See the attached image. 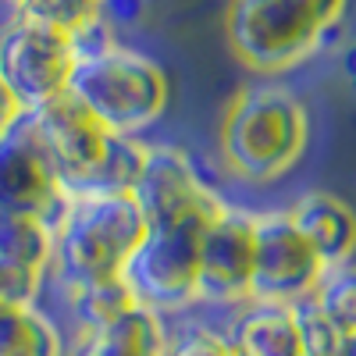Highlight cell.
I'll return each instance as SVG.
<instances>
[{"label": "cell", "mask_w": 356, "mask_h": 356, "mask_svg": "<svg viewBox=\"0 0 356 356\" xmlns=\"http://www.w3.org/2000/svg\"><path fill=\"white\" fill-rule=\"evenodd\" d=\"M253 257H257V214L239 207L225 211L207 225L200 243L196 303L239 307L253 296Z\"/></svg>", "instance_id": "11"}, {"label": "cell", "mask_w": 356, "mask_h": 356, "mask_svg": "<svg viewBox=\"0 0 356 356\" xmlns=\"http://www.w3.org/2000/svg\"><path fill=\"white\" fill-rule=\"evenodd\" d=\"M339 65H342V75H346L349 89H353V93H356V43H349V47L342 50V57H339Z\"/></svg>", "instance_id": "22"}, {"label": "cell", "mask_w": 356, "mask_h": 356, "mask_svg": "<svg viewBox=\"0 0 356 356\" xmlns=\"http://www.w3.org/2000/svg\"><path fill=\"white\" fill-rule=\"evenodd\" d=\"M310 139V118L285 86L260 82L239 89L221 114L218 154L232 178L246 186H271L300 164Z\"/></svg>", "instance_id": "1"}, {"label": "cell", "mask_w": 356, "mask_h": 356, "mask_svg": "<svg viewBox=\"0 0 356 356\" xmlns=\"http://www.w3.org/2000/svg\"><path fill=\"white\" fill-rule=\"evenodd\" d=\"M168 339V324L161 314L132 307L118 321L97 332H79L68 346V356H161Z\"/></svg>", "instance_id": "15"}, {"label": "cell", "mask_w": 356, "mask_h": 356, "mask_svg": "<svg viewBox=\"0 0 356 356\" xmlns=\"http://www.w3.org/2000/svg\"><path fill=\"white\" fill-rule=\"evenodd\" d=\"M292 225L303 232V239L328 267L349 264L356 257V207L335 193H303L289 207Z\"/></svg>", "instance_id": "13"}, {"label": "cell", "mask_w": 356, "mask_h": 356, "mask_svg": "<svg viewBox=\"0 0 356 356\" xmlns=\"http://www.w3.org/2000/svg\"><path fill=\"white\" fill-rule=\"evenodd\" d=\"M335 356H356V332H349V335L342 339V346H339Z\"/></svg>", "instance_id": "23"}, {"label": "cell", "mask_w": 356, "mask_h": 356, "mask_svg": "<svg viewBox=\"0 0 356 356\" xmlns=\"http://www.w3.org/2000/svg\"><path fill=\"white\" fill-rule=\"evenodd\" d=\"M54 225L0 211V300L40 303L50 282Z\"/></svg>", "instance_id": "12"}, {"label": "cell", "mask_w": 356, "mask_h": 356, "mask_svg": "<svg viewBox=\"0 0 356 356\" xmlns=\"http://www.w3.org/2000/svg\"><path fill=\"white\" fill-rule=\"evenodd\" d=\"M307 303H314L339 332H356V260L328 267Z\"/></svg>", "instance_id": "17"}, {"label": "cell", "mask_w": 356, "mask_h": 356, "mask_svg": "<svg viewBox=\"0 0 356 356\" xmlns=\"http://www.w3.org/2000/svg\"><path fill=\"white\" fill-rule=\"evenodd\" d=\"M0 356H68V342L40 303L0 300Z\"/></svg>", "instance_id": "16"}, {"label": "cell", "mask_w": 356, "mask_h": 356, "mask_svg": "<svg viewBox=\"0 0 356 356\" xmlns=\"http://www.w3.org/2000/svg\"><path fill=\"white\" fill-rule=\"evenodd\" d=\"M11 4H15V0H11Z\"/></svg>", "instance_id": "24"}, {"label": "cell", "mask_w": 356, "mask_h": 356, "mask_svg": "<svg viewBox=\"0 0 356 356\" xmlns=\"http://www.w3.org/2000/svg\"><path fill=\"white\" fill-rule=\"evenodd\" d=\"M132 196L150 228L186 218H218L228 207L218 189H211V182L196 171L193 157L182 146L168 143L146 146V161L132 186Z\"/></svg>", "instance_id": "8"}, {"label": "cell", "mask_w": 356, "mask_h": 356, "mask_svg": "<svg viewBox=\"0 0 356 356\" xmlns=\"http://www.w3.org/2000/svg\"><path fill=\"white\" fill-rule=\"evenodd\" d=\"M79 61V43L40 22L11 18L0 29V82L11 89L25 114L68 93Z\"/></svg>", "instance_id": "7"}, {"label": "cell", "mask_w": 356, "mask_h": 356, "mask_svg": "<svg viewBox=\"0 0 356 356\" xmlns=\"http://www.w3.org/2000/svg\"><path fill=\"white\" fill-rule=\"evenodd\" d=\"M300 335H303V356H335L346 339V332H339L314 303H300Z\"/></svg>", "instance_id": "20"}, {"label": "cell", "mask_w": 356, "mask_h": 356, "mask_svg": "<svg viewBox=\"0 0 356 356\" xmlns=\"http://www.w3.org/2000/svg\"><path fill=\"white\" fill-rule=\"evenodd\" d=\"M346 4L349 0H232L225 36L246 68L278 75L342 33Z\"/></svg>", "instance_id": "5"}, {"label": "cell", "mask_w": 356, "mask_h": 356, "mask_svg": "<svg viewBox=\"0 0 356 356\" xmlns=\"http://www.w3.org/2000/svg\"><path fill=\"white\" fill-rule=\"evenodd\" d=\"M228 342L235 356H303L300 307L246 300L228 324Z\"/></svg>", "instance_id": "14"}, {"label": "cell", "mask_w": 356, "mask_h": 356, "mask_svg": "<svg viewBox=\"0 0 356 356\" xmlns=\"http://www.w3.org/2000/svg\"><path fill=\"white\" fill-rule=\"evenodd\" d=\"M143 8H146V0H100V22L114 33V29H122V25L139 22Z\"/></svg>", "instance_id": "21"}, {"label": "cell", "mask_w": 356, "mask_h": 356, "mask_svg": "<svg viewBox=\"0 0 356 356\" xmlns=\"http://www.w3.org/2000/svg\"><path fill=\"white\" fill-rule=\"evenodd\" d=\"M29 118L68 196L132 193L150 143L111 132L72 93L50 100Z\"/></svg>", "instance_id": "4"}, {"label": "cell", "mask_w": 356, "mask_h": 356, "mask_svg": "<svg viewBox=\"0 0 356 356\" xmlns=\"http://www.w3.org/2000/svg\"><path fill=\"white\" fill-rule=\"evenodd\" d=\"M324 264L303 239V232L292 225L289 211L257 214V257H253V296L250 300L267 303H307Z\"/></svg>", "instance_id": "10"}, {"label": "cell", "mask_w": 356, "mask_h": 356, "mask_svg": "<svg viewBox=\"0 0 356 356\" xmlns=\"http://www.w3.org/2000/svg\"><path fill=\"white\" fill-rule=\"evenodd\" d=\"M15 15L79 40L100 22V0H15Z\"/></svg>", "instance_id": "18"}, {"label": "cell", "mask_w": 356, "mask_h": 356, "mask_svg": "<svg viewBox=\"0 0 356 356\" xmlns=\"http://www.w3.org/2000/svg\"><path fill=\"white\" fill-rule=\"evenodd\" d=\"M65 203L68 193L33 129V118L25 114L8 132H0V211L54 225Z\"/></svg>", "instance_id": "9"}, {"label": "cell", "mask_w": 356, "mask_h": 356, "mask_svg": "<svg viewBox=\"0 0 356 356\" xmlns=\"http://www.w3.org/2000/svg\"><path fill=\"white\" fill-rule=\"evenodd\" d=\"M161 356H235V353L225 332L211 328L203 321H182L175 328H168Z\"/></svg>", "instance_id": "19"}, {"label": "cell", "mask_w": 356, "mask_h": 356, "mask_svg": "<svg viewBox=\"0 0 356 356\" xmlns=\"http://www.w3.org/2000/svg\"><path fill=\"white\" fill-rule=\"evenodd\" d=\"M79 61L68 93L118 136H139L168 107L164 68L132 47H122L114 33L97 22L75 40Z\"/></svg>", "instance_id": "2"}, {"label": "cell", "mask_w": 356, "mask_h": 356, "mask_svg": "<svg viewBox=\"0 0 356 356\" xmlns=\"http://www.w3.org/2000/svg\"><path fill=\"white\" fill-rule=\"evenodd\" d=\"M146 232L150 225L132 193L68 196L61 218L54 221V260L47 285L79 289L118 282Z\"/></svg>", "instance_id": "3"}, {"label": "cell", "mask_w": 356, "mask_h": 356, "mask_svg": "<svg viewBox=\"0 0 356 356\" xmlns=\"http://www.w3.org/2000/svg\"><path fill=\"white\" fill-rule=\"evenodd\" d=\"M214 218H186L175 225H154L125 264V285L136 303L154 314H178L196 303L200 243Z\"/></svg>", "instance_id": "6"}]
</instances>
